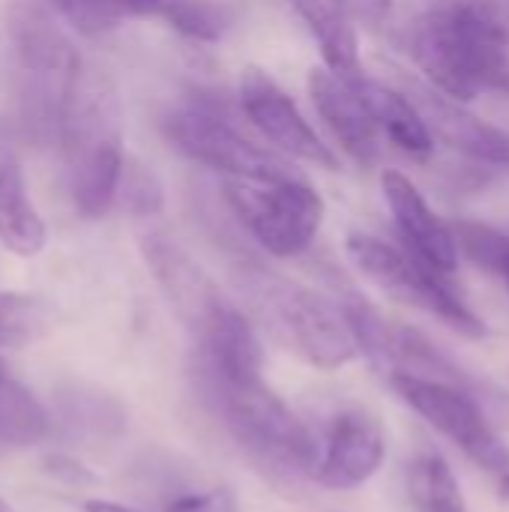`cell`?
Returning <instances> with one entry per match:
<instances>
[{
  "label": "cell",
  "instance_id": "obj_14",
  "mask_svg": "<svg viewBox=\"0 0 509 512\" xmlns=\"http://www.w3.org/2000/svg\"><path fill=\"white\" fill-rule=\"evenodd\" d=\"M309 96L330 126L333 138L357 165H372L381 153V129L369 114L366 99L357 90L354 78L333 72L330 66H318L309 72Z\"/></svg>",
  "mask_w": 509,
  "mask_h": 512
},
{
  "label": "cell",
  "instance_id": "obj_25",
  "mask_svg": "<svg viewBox=\"0 0 509 512\" xmlns=\"http://www.w3.org/2000/svg\"><path fill=\"white\" fill-rule=\"evenodd\" d=\"M453 234H456L459 252L465 258H471L477 267L501 276L509 288V234L492 228V225H483V222H456Z\"/></svg>",
  "mask_w": 509,
  "mask_h": 512
},
{
  "label": "cell",
  "instance_id": "obj_30",
  "mask_svg": "<svg viewBox=\"0 0 509 512\" xmlns=\"http://www.w3.org/2000/svg\"><path fill=\"white\" fill-rule=\"evenodd\" d=\"M3 381H6V360L0 357V384H3Z\"/></svg>",
  "mask_w": 509,
  "mask_h": 512
},
{
  "label": "cell",
  "instance_id": "obj_22",
  "mask_svg": "<svg viewBox=\"0 0 509 512\" xmlns=\"http://www.w3.org/2000/svg\"><path fill=\"white\" fill-rule=\"evenodd\" d=\"M57 9L81 30H108L126 18L159 15L165 0H54Z\"/></svg>",
  "mask_w": 509,
  "mask_h": 512
},
{
  "label": "cell",
  "instance_id": "obj_6",
  "mask_svg": "<svg viewBox=\"0 0 509 512\" xmlns=\"http://www.w3.org/2000/svg\"><path fill=\"white\" fill-rule=\"evenodd\" d=\"M225 198L258 246L276 258L306 252L324 222L321 195L297 171L225 177Z\"/></svg>",
  "mask_w": 509,
  "mask_h": 512
},
{
  "label": "cell",
  "instance_id": "obj_16",
  "mask_svg": "<svg viewBox=\"0 0 509 512\" xmlns=\"http://www.w3.org/2000/svg\"><path fill=\"white\" fill-rule=\"evenodd\" d=\"M45 240L48 231L30 201L18 153L0 132V246L18 258H33L45 249Z\"/></svg>",
  "mask_w": 509,
  "mask_h": 512
},
{
  "label": "cell",
  "instance_id": "obj_29",
  "mask_svg": "<svg viewBox=\"0 0 509 512\" xmlns=\"http://www.w3.org/2000/svg\"><path fill=\"white\" fill-rule=\"evenodd\" d=\"M84 512H144V510H135V507L117 504V501H99V498H93V501H87V504H84Z\"/></svg>",
  "mask_w": 509,
  "mask_h": 512
},
{
  "label": "cell",
  "instance_id": "obj_13",
  "mask_svg": "<svg viewBox=\"0 0 509 512\" xmlns=\"http://www.w3.org/2000/svg\"><path fill=\"white\" fill-rule=\"evenodd\" d=\"M141 252L168 306L174 309V315L192 336L201 333L213 321V315L228 303V297L201 270V264L171 237L150 234L144 237Z\"/></svg>",
  "mask_w": 509,
  "mask_h": 512
},
{
  "label": "cell",
  "instance_id": "obj_21",
  "mask_svg": "<svg viewBox=\"0 0 509 512\" xmlns=\"http://www.w3.org/2000/svg\"><path fill=\"white\" fill-rule=\"evenodd\" d=\"M51 327V309L30 294L0 291V348H24Z\"/></svg>",
  "mask_w": 509,
  "mask_h": 512
},
{
  "label": "cell",
  "instance_id": "obj_20",
  "mask_svg": "<svg viewBox=\"0 0 509 512\" xmlns=\"http://www.w3.org/2000/svg\"><path fill=\"white\" fill-rule=\"evenodd\" d=\"M411 495L423 512H468L462 486L441 456H420L411 465Z\"/></svg>",
  "mask_w": 509,
  "mask_h": 512
},
{
  "label": "cell",
  "instance_id": "obj_17",
  "mask_svg": "<svg viewBox=\"0 0 509 512\" xmlns=\"http://www.w3.org/2000/svg\"><path fill=\"white\" fill-rule=\"evenodd\" d=\"M309 33L318 39L324 66L345 78L363 75L360 69V39L348 0H291Z\"/></svg>",
  "mask_w": 509,
  "mask_h": 512
},
{
  "label": "cell",
  "instance_id": "obj_10",
  "mask_svg": "<svg viewBox=\"0 0 509 512\" xmlns=\"http://www.w3.org/2000/svg\"><path fill=\"white\" fill-rule=\"evenodd\" d=\"M237 99H240L246 120L285 156H297L303 162H312L330 171L339 165L330 144L321 141V135L303 117L297 102L267 72L255 66L243 69L240 84H237Z\"/></svg>",
  "mask_w": 509,
  "mask_h": 512
},
{
  "label": "cell",
  "instance_id": "obj_11",
  "mask_svg": "<svg viewBox=\"0 0 509 512\" xmlns=\"http://www.w3.org/2000/svg\"><path fill=\"white\" fill-rule=\"evenodd\" d=\"M387 432L366 408H345L333 417L324 453L315 465V483L333 492L366 486L384 465Z\"/></svg>",
  "mask_w": 509,
  "mask_h": 512
},
{
  "label": "cell",
  "instance_id": "obj_7",
  "mask_svg": "<svg viewBox=\"0 0 509 512\" xmlns=\"http://www.w3.org/2000/svg\"><path fill=\"white\" fill-rule=\"evenodd\" d=\"M348 258L372 285H378L396 303L438 318L459 336L468 339L486 336V324L462 300V294L450 282V273L432 267L408 246H393L372 234H351Z\"/></svg>",
  "mask_w": 509,
  "mask_h": 512
},
{
  "label": "cell",
  "instance_id": "obj_23",
  "mask_svg": "<svg viewBox=\"0 0 509 512\" xmlns=\"http://www.w3.org/2000/svg\"><path fill=\"white\" fill-rule=\"evenodd\" d=\"M60 414L84 438H114L123 429V411L111 396L66 393L60 399Z\"/></svg>",
  "mask_w": 509,
  "mask_h": 512
},
{
  "label": "cell",
  "instance_id": "obj_31",
  "mask_svg": "<svg viewBox=\"0 0 509 512\" xmlns=\"http://www.w3.org/2000/svg\"><path fill=\"white\" fill-rule=\"evenodd\" d=\"M0 512H18V510H12V507H9V504H6V501L0 498Z\"/></svg>",
  "mask_w": 509,
  "mask_h": 512
},
{
  "label": "cell",
  "instance_id": "obj_1",
  "mask_svg": "<svg viewBox=\"0 0 509 512\" xmlns=\"http://www.w3.org/2000/svg\"><path fill=\"white\" fill-rule=\"evenodd\" d=\"M6 39L15 69L18 126L33 141H63L81 75V57L57 21L36 3L6 9Z\"/></svg>",
  "mask_w": 509,
  "mask_h": 512
},
{
  "label": "cell",
  "instance_id": "obj_8",
  "mask_svg": "<svg viewBox=\"0 0 509 512\" xmlns=\"http://www.w3.org/2000/svg\"><path fill=\"white\" fill-rule=\"evenodd\" d=\"M387 384L414 414L462 450L465 459L486 471L498 495L509 504V447L501 441L495 420L477 393L411 375H390Z\"/></svg>",
  "mask_w": 509,
  "mask_h": 512
},
{
  "label": "cell",
  "instance_id": "obj_2",
  "mask_svg": "<svg viewBox=\"0 0 509 512\" xmlns=\"http://www.w3.org/2000/svg\"><path fill=\"white\" fill-rule=\"evenodd\" d=\"M411 57L426 81L468 102L509 96V39L474 0H438L411 24Z\"/></svg>",
  "mask_w": 509,
  "mask_h": 512
},
{
  "label": "cell",
  "instance_id": "obj_5",
  "mask_svg": "<svg viewBox=\"0 0 509 512\" xmlns=\"http://www.w3.org/2000/svg\"><path fill=\"white\" fill-rule=\"evenodd\" d=\"M252 306L273 333L321 372H336L357 357V339L342 306L261 267L243 273Z\"/></svg>",
  "mask_w": 509,
  "mask_h": 512
},
{
  "label": "cell",
  "instance_id": "obj_12",
  "mask_svg": "<svg viewBox=\"0 0 509 512\" xmlns=\"http://www.w3.org/2000/svg\"><path fill=\"white\" fill-rule=\"evenodd\" d=\"M402 90L417 105L432 141H441L444 147L465 153L477 162L509 165V135L468 111L462 99L417 78H405Z\"/></svg>",
  "mask_w": 509,
  "mask_h": 512
},
{
  "label": "cell",
  "instance_id": "obj_18",
  "mask_svg": "<svg viewBox=\"0 0 509 512\" xmlns=\"http://www.w3.org/2000/svg\"><path fill=\"white\" fill-rule=\"evenodd\" d=\"M357 90L369 105L372 120L378 123L381 135H387L399 150H405L408 156H429L435 141L417 111V105L408 99L405 90H396L390 84H381L375 78L357 75Z\"/></svg>",
  "mask_w": 509,
  "mask_h": 512
},
{
  "label": "cell",
  "instance_id": "obj_3",
  "mask_svg": "<svg viewBox=\"0 0 509 512\" xmlns=\"http://www.w3.org/2000/svg\"><path fill=\"white\" fill-rule=\"evenodd\" d=\"M201 387L234 444L273 486L297 489L303 480H315L318 450L309 429L264 381H201Z\"/></svg>",
  "mask_w": 509,
  "mask_h": 512
},
{
  "label": "cell",
  "instance_id": "obj_15",
  "mask_svg": "<svg viewBox=\"0 0 509 512\" xmlns=\"http://www.w3.org/2000/svg\"><path fill=\"white\" fill-rule=\"evenodd\" d=\"M381 186H384V198L390 204L393 222L399 228L402 246H408L423 261L453 276L459 264V243H456L453 228L429 207L423 192L402 171H384Z\"/></svg>",
  "mask_w": 509,
  "mask_h": 512
},
{
  "label": "cell",
  "instance_id": "obj_28",
  "mask_svg": "<svg viewBox=\"0 0 509 512\" xmlns=\"http://www.w3.org/2000/svg\"><path fill=\"white\" fill-rule=\"evenodd\" d=\"M48 471L60 480H69V483H93L90 471H84L78 462L66 459V456H51L48 459Z\"/></svg>",
  "mask_w": 509,
  "mask_h": 512
},
{
  "label": "cell",
  "instance_id": "obj_27",
  "mask_svg": "<svg viewBox=\"0 0 509 512\" xmlns=\"http://www.w3.org/2000/svg\"><path fill=\"white\" fill-rule=\"evenodd\" d=\"M165 512H237V501L228 489H207L174 498Z\"/></svg>",
  "mask_w": 509,
  "mask_h": 512
},
{
  "label": "cell",
  "instance_id": "obj_26",
  "mask_svg": "<svg viewBox=\"0 0 509 512\" xmlns=\"http://www.w3.org/2000/svg\"><path fill=\"white\" fill-rule=\"evenodd\" d=\"M117 204L132 216H156L162 210V186L153 177V171L144 168L141 162H126Z\"/></svg>",
  "mask_w": 509,
  "mask_h": 512
},
{
  "label": "cell",
  "instance_id": "obj_9",
  "mask_svg": "<svg viewBox=\"0 0 509 512\" xmlns=\"http://www.w3.org/2000/svg\"><path fill=\"white\" fill-rule=\"evenodd\" d=\"M162 132L183 156L222 171L225 177L294 171L285 156L255 144L231 123V114L216 99L201 93L171 105L162 117Z\"/></svg>",
  "mask_w": 509,
  "mask_h": 512
},
{
  "label": "cell",
  "instance_id": "obj_19",
  "mask_svg": "<svg viewBox=\"0 0 509 512\" xmlns=\"http://www.w3.org/2000/svg\"><path fill=\"white\" fill-rule=\"evenodd\" d=\"M51 417L45 405L18 381L0 384V447L24 450L48 438Z\"/></svg>",
  "mask_w": 509,
  "mask_h": 512
},
{
  "label": "cell",
  "instance_id": "obj_24",
  "mask_svg": "<svg viewBox=\"0 0 509 512\" xmlns=\"http://www.w3.org/2000/svg\"><path fill=\"white\" fill-rule=\"evenodd\" d=\"M159 18H165L183 36L201 42H216L231 27V12L213 0H165Z\"/></svg>",
  "mask_w": 509,
  "mask_h": 512
},
{
  "label": "cell",
  "instance_id": "obj_4",
  "mask_svg": "<svg viewBox=\"0 0 509 512\" xmlns=\"http://www.w3.org/2000/svg\"><path fill=\"white\" fill-rule=\"evenodd\" d=\"M63 144L69 153V192L81 216L99 219L117 204L126 156L120 111L111 87L96 81H81Z\"/></svg>",
  "mask_w": 509,
  "mask_h": 512
}]
</instances>
